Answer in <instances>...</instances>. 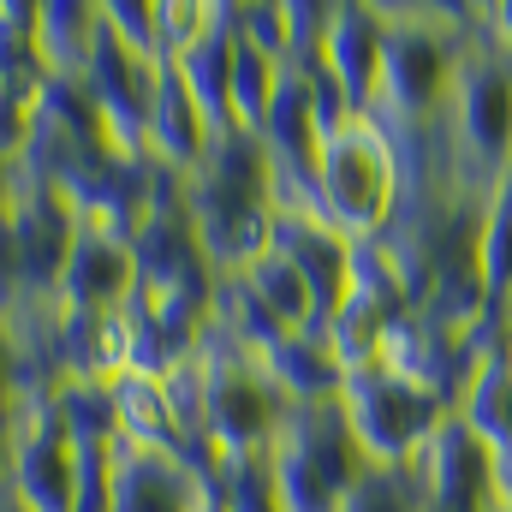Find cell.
<instances>
[{"instance_id":"6da1fadb","label":"cell","mask_w":512,"mask_h":512,"mask_svg":"<svg viewBox=\"0 0 512 512\" xmlns=\"http://www.w3.org/2000/svg\"><path fill=\"white\" fill-rule=\"evenodd\" d=\"M185 215L221 280L245 274L274 245V179H268V155L256 137L245 131L215 137L203 167L185 179Z\"/></svg>"},{"instance_id":"7a4b0ae2","label":"cell","mask_w":512,"mask_h":512,"mask_svg":"<svg viewBox=\"0 0 512 512\" xmlns=\"http://www.w3.org/2000/svg\"><path fill=\"white\" fill-rule=\"evenodd\" d=\"M399 149L376 114H346L316 149V221H328L340 239L370 245L393 227L399 209Z\"/></svg>"},{"instance_id":"3957f363","label":"cell","mask_w":512,"mask_h":512,"mask_svg":"<svg viewBox=\"0 0 512 512\" xmlns=\"http://www.w3.org/2000/svg\"><path fill=\"white\" fill-rule=\"evenodd\" d=\"M364 471H370V453L340 393L292 405L268 447V477H274L280 512H340V501L358 489Z\"/></svg>"},{"instance_id":"277c9868","label":"cell","mask_w":512,"mask_h":512,"mask_svg":"<svg viewBox=\"0 0 512 512\" xmlns=\"http://www.w3.org/2000/svg\"><path fill=\"white\" fill-rule=\"evenodd\" d=\"M203 364V435L221 459H268L280 423H286V393L262 376V364L227 346L221 334H203L197 346Z\"/></svg>"},{"instance_id":"5b68a950","label":"cell","mask_w":512,"mask_h":512,"mask_svg":"<svg viewBox=\"0 0 512 512\" xmlns=\"http://www.w3.org/2000/svg\"><path fill=\"white\" fill-rule=\"evenodd\" d=\"M447 137L483 185L512 173V54L483 42V24L459 54V84L447 102Z\"/></svg>"},{"instance_id":"8992f818","label":"cell","mask_w":512,"mask_h":512,"mask_svg":"<svg viewBox=\"0 0 512 512\" xmlns=\"http://www.w3.org/2000/svg\"><path fill=\"white\" fill-rule=\"evenodd\" d=\"M346 417L370 453V465H417V453L429 447V435L453 417V405L429 387L405 382L382 364H364V370H346Z\"/></svg>"},{"instance_id":"52a82bcc","label":"cell","mask_w":512,"mask_h":512,"mask_svg":"<svg viewBox=\"0 0 512 512\" xmlns=\"http://www.w3.org/2000/svg\"><path fill=\"white\" fill-rule=\"evenodd\" d=\"M411 477H417L423 512H495L507 501L501 459H495L459 417H447V423L429 435V447L417 453Z\"/></svg>"},{"instance_id":"ba28073f","label":"cell","mask_w":512,"mask_h":512,"mask_svg":"<svg viewBox=\"0 0 512 512\" xmlns=\"http://www.w3.org/2000/svg\"><path fill=\"white\" fill-rule=\"evenodd\" d=\"M12 251H18V274H24V298H60V274L66 256L84 233V215L72 209V197L60 185H36L24 179L12 197Z\"/></svg>"},{"instance_id":"9c48e42d","label":"cell","mask_w":512,"mask_h":512,"mask_svg":"<svg viewBox=\"0 0 512 512\" xmlns=\"http://www.w3.org/2000/svg\"><path fill=\"white\" fill-rule=\"evenodd\" d=\"M382 54H387V6L340 0L334 18H328V42H322V66L316 72L334 84V96L346 102V114H376Z\"/></svg>"},{"instance_id":"30bf717a","label":"cell","mask_w":512,"mask_h":512,"mask_svg":"<svg viewBox=\"0 0 512 512\" xmlns=\"http://www.w3.org/2000/svg\"><path fill=\"white\" fill-rule=\"evenodd\" d=\"M268 251H280L292 268H298V280H304V292H310V304H316V334L340 316V304H346V292H352V268H358V245L352 239H340L328 221H316V215H274V245Z\"/></svg>"},{"instance_id":"8fae6325","label":"cell","mask_w":512,"mask_h":512,"mask_svg":"<svg viewBox=\"0 0 512 512\" xmlns=\"http://www.w3.org/2000/svg\"><path fill=\"white\" fill-rule=\"evenodd\" d=\"M137 298V262L131 245L102 233V227H84L78 245L66 256V274H60V316H84V322H108L131 310Z\"/></svg>"},{"instance_id":"7c38bea8","label":"cell","mask_w":512,"mask_h":512,"mask_svg":"<svg viewBox=\"0 0 512 512\" xmlns=\"http://www.w3.org/2000/svg\"><path fill=\"white\" fill-rule=\"evenodd\" d=\"M221 131L203 120V108L191 102V90L179 84L173 66H161V84H155V108H149V131H143V155L179 179H191L203 167V155L215 149Z\"/></svg>"},{"instance_id":"4fadbf2b","label":"cell","mask_w":512,"mask_h":512,"mask_svg":"<svg viewBox=\"0 0 512 512\" xmlns=\"http://www.w3.org/2000/svg\"><path fill=\"white\" fill-rule=\"evenodd\" d=\"M453 417L495 453L512 459V346L507 340H489L471 364L465 387L453 393Z\"/></svg>"},{"instance_id":"5bb4252c","label":"cell","mask_w":512,"mask_h":512,"mask_svg":"<svg viewBox=\"0 0 512 512\" xmlns=\"http://www.w3.org/2000/svg\"><path fill=\"white\" fill-rule=\"evenodd\" d=\"M108 399H114V429L120 441L137 447V453H185V429H179V411H173V393H167V376H114L108 382Z\"/></svg>"},{"instance_id":"9a60e30c","label":"cell","mask_w":512,"mask_h":512,"mask_svg":"<svg viewBox=\"0 0 512 512\" xmlns=\"http://www.w3.org/2000/svg\"><path fill=\"white\" fill-rule=\"evenodd\" d=\"M96 42H102V6H90V0H42L36 6V54H42L48 78L78 84L96 60Z\"/></svg>"},{"instance_id":"2e32d148","label":"cell","mask_w":512,"mask_h":512,"mask_svg":"<svg viewBox=\"0 0 512 512\" xmlns=\"http://www.w3.org/2000/svg\"><path fill=\"white\" fill-rule=\"evenodd\" d=\"M262 376L286 393V405H310V399H334L346 387V364L334 358V346L322 334H286L274 340L262 358Z\"/></svg>"},{"instance_id":"e0dca14e","label":"cell","mask_w":512,"mask_h":512,"mask_svg":"<svg viewBox=\"0 0 512 512\" xmlns=\"http://www.w3.org/2000/svg\"><path fill=\"white\" fill-rule=\"evenodd\" d=\"M280 78H286V66L239 36V48H233V84H227V114H233V131H245V137L262 131L268 108H274V96H280Z\"/></svg>"},{"instance_id":"ac0fdd59","label":"cell","mask_w":512,"mask_h":512,"mask_svg":"<svg viewBox=\"0 0 512 512\" xmlns=\"http://www.w3.org/2000/svg\"><path fill=\"white\" fill-rule=\"evenodd\" d=\"M245 286L256 292V304L286 328V334H316V304H310V292H304V280H298V268L286 262L280 251H262L239 274Z\"/></svg>"},{"instance_id":"d6986e66","label":"cell","mask_w":512,"mask_h":512,"mask_svg":"<svg viewBox=\"0 0 512 512\" xmlns=\"http://www.w3.org/2000/svg\"><path fill=\"white\" fill-rule=\"evenodd\" d=\"M0 84L18 96L48 90L42 54H36V6H24V0H0Z\"/></svg>"},{"instance_id":"ffe728a7","label":"cell","mask_w":512,"mask_h":512,"mask_svg":"<svg viewBox=\"0 0 512 512\" xmlns=\"http://www.w3.org/2000/svg\"><path fill=\"white\" fill-rule=\"evenodd\" d=\"M477 262H483V286L489 298L512 292V173H501L483 197V233H477Z\"/></svg>"},{"instance_id":"44dd1931","label":"cell","mask_w":512,"mask_h":512,"mask_svg":"<svg viewBox=\"0 0 512 512\" xmlns=\"http://www.w3.org/2000/svg\"><path fill=\"white\" fill-rule=\"evenodd\" d=\"M54 417L66 423V435L84 447V441H120L114 429V399L108 382H84V376H66L54 387Z\"/></svg>"},{"instance_id":"7402d4cb","label":"cell","mask_w":512,"mask_h":512,"mask_svg":"<svg viewBox=\"0 0 512 512\" xmlns=\"http://www.w3.org/2000/svg\"><path fill=\"white\" fill-rule=\"evenodd\" d=\"M340 512H423L411 465H370L358 477V489L340 501Z\"/></svg>"},{"instance_id":"603a6c76","label":"cell","mask_w":512,"mask_h":512,"mask_svg":"<svg viewBox=\"0 0 512 512\" xmlns=\"http://www.w3.org/2000/svg\"><path fill=\"white\" fill-rule=\"evenodd\" d=\"M102 24H108L114 42H126L131 54L161 60V0H102Z\"/></svg>"},{"instance_id":"cb8c5ba5","label":"cell","mask_w":512,"mask_h":512,"mask_svg":"<svg viewBox=\"0 0 512 512\" xmlns=\"http://www.w3.org/2000/svg\"><path fill=\"white\" fill-rule=\"evenodd\" d=\"M209 24H215L209 0H161V60H179L185 48H197Z\"/></svg>"},{"instance_id":"d4e9b609","label":"cell","mask_w":512,"mask_h":512,"mask_svg":"<svg viewBox=\"0 0 512 512\" xmlns=\"http://www.w3.org/2000/svg\"><path fill=\"white\" fill-rule=\"evenodd\" d=\"M36 102L42 96H18L0 84V161H12V167L24 161V149L36 137Z\"/></svg>"},{"instance_id":"484cf974","label":"cell","mask_w":512,"mask_h":512,"mask_svg":"<svg viewBox=\"0 0 512 512\" xmlns=\"http://www.w3.org/2000/svg\"><path fill=\"white\" fill-rule=\"evenodd\" d=\"M24 298V274H18V251H12V227L0 221V316Z\"/></svg>"},{"instance_id":"4316f807","label":"cell","mask_w":512,"mask_h":512,"mask_svg":"<svg viewBox=\"0 0 512 512\" xmlns=\"http://www.w3.org/2000/svg\"><path fill=\"white\" fill-rule=\"evenodd\" d=\"M483 42H489V48H501V54H512V0L483 6Z\"/></svg>"},{"instance_id":"83f0119b","label":"cell","mask_w":512,"mask_h":512,"mask_svg":"<svg viewBox=\"0 0 512 512\" xmlns=\"http://www.w3.org/2000/svg\"><path fill=\"white\" fill-rule=\"evenodd\" d=\"M12 399H18V358H12V340H6V322H0V423L12 417Z\"/></svg>"},{"instance_id":"f1b7e54d","label":"cell","mask_w":512,"mask_h":512,"mask_svg":"<svg viewBox=\"0 0 512 512\" xmlns=\"http://www.w3.org/2000/svg\"><path fill=\"white\" fill-rule=\"evenodd\" d=\"M197 512H227V501H221V483H203V495H197Z\"/></svg>"},{"instance_id":"f546056e","label":"cell","mask_w":512,"mask_h":512,"mask_svg":"<svg viewBox=\"0 0 512 512\" xmlns=\"http://www.w3.org/2000/svg\"><path fill=\"white\" fill-rule=\"evenodd\" d=\"M0 512H30V507H18V501H12V495L0 489Z\"/></svg>"},{"instance_id":"4dcf8cb0","label":"cell","mask_w":512,"mask_h":512,"mask_svg":"<svg viewBox=\"0 0 512 512\" xmlns=\"http://www.w3.org/2000/svg\"><path fill=\"white\" fill-rule=\"evenodd\" d=\"M495 512H512V495H507V501H501V507H495Z\"/></svg>"}]
</instances>
